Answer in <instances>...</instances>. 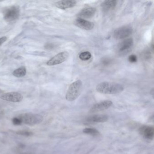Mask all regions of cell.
Segmentation results:
<instances>
[{"instance_id": "6da1fadb", "label": "cell", "mask_w": 154, "mask_h": 154, "mask_svg": "<svg viewBox=\"0 0 154 154\" xmlns=\"http://www.w3.org/2000/svg\"><path fill=\"white\" fill-rule=\"evenodd\" d=\"M123 90L124 88L122 85L110 82L100 83L96 87L97 92L104 94H117L120 93Z\"/></svg>"}, {"instance_id": "7a4b0ae2", "label": "cell", "mask_w": 154, "mask_h": 154, "mask_svg": "<svg viewBox=\"0 0 154 154\" xmlns=\"http://www.w3.org/2000/svg\"><path fill=\"white\" fill-rule=\"evenodd\" d=\"M82 82L81 80H77L70 85L66 94V99L69 101L76 100L82 92Z\"/></svg>"}, {"instance_id": "3957f363", "label": "cell", "mask_w": 154, "mask_h": 154, "mask_svg": "<svg viewBox=\"0 0 154 154\" xmlns=\"http://www.w3.org/2000/svg\"><path fill=\"white\" fill-rule=\"evenodd\" d=\"M18 117L21 120L22 124L24 123L29 125L39 124L43 121V117L41 115L31 112L23 113Z\"/></svg>"}, {"instance_id": "277c9868", "label": "cell", "mask_w": 154, "mask_h": 154, "mask_svg": "<svg viewBox=\"0 0 154 154\" xmlns=\"http://www.w3.org/2000/svg\"><path fill=\"white\" fill-rule=\"evenodd\" d=\"M20 14V10L18 7L11 6L4 10L3 12L4 20L7 22H12L18 18Z\"/></svg>"}, {"instance_id": "5b68a950", "label": "cell", "mask_w": 154, "mask_h": 154, "mask_svg": "<svg viewBox=\"0 0 154 154\" xmlns=\"http://www.w3.org/2000/svg\"><path fill=\"white\" fill-rule=\"evenodd\" d=\"M132 29L129 26H124L116 29L113 33V37L117 39L126 38L131 35Z\"/></svg>"}, {"instance_id": "8992f818", "label": "cell", "mask_w": 154, "mask_h": 154, "mask_svg": "<svg viewBox=\"0 0 154 154\" xmlns=\"http://www.w3.org/2000/svg\"><path fill=\"white\" fill-rule=\"evenodd\" d=\"M69 54L68 52H61L51 58L47 63V65L49 66L60 64L67 60L69 57Z\"/></svg>"}, {"instance_id": "52a82bcc", "label": "cell", "mask_w": 154, "mask_h": 154, "mask_svg": "<svg viewBox=\"0 0 154 154\" xmlns=\"http://www.w3.org/2000/svg\"><path fill=\"white\" fill-rule=\"evenodd\" d=\"M0 98L4 100L11 102H20L23 99L22 94L18 92H9L3 94Z\"/></svg>"}, {"instance_id": "ba28073f", "label": "cell", "mask_w": 154, "mask_h": 154, "mask_svg": "<svg viewBox=\"0 0 154 154\" xmlns=\"http://www.w3.org/2000/svg\"><path fill=\"white\" fill-rule=\"evenodd\" d=\"M112 105V102L110 100H104L94 104L90 112L91 113L98 112L107 109Z\"/></svg>"}, {"instance_id": "9c48e42d", "label": "cell", "mask_w": 154, "mask_h": 154, "mask_svg": "<svg viewBox=\"0 0 154 154\" xmlns=\"http://www.w3.org/2000/svg\"><path fill=\"white\" fill-rule=\"evenodd\" d=\"M74 24L80 28L86 30H91L94 26V23L81 18H78L75 20Z\"/></svg>"}, {"instance_id": "30bf717a", "label": "cell", "mask_w": 154, "mask_h": 154, "mask_svg": "<svg viewBox=\"0 0 154 154\" xmlns=\"http://www.w3.org/2000/svg\"><path fill=\"white\" fill-rule=\"evenodd\" d=\"M96 9L92 7H88L83 9L78 14L79 18H90L94 16Z\"/></svg>"}, {"instance_id": "8fae6325", "label": "cell", "mask_w": 154, "mask_h": 154, "mask_svg": "<svg viewBox=\"0 0 154 154\" xmlns=\"http://www.w3.org/2000/svg\"><path fill=\"white\" fill-rule=\"evenodd\" d=\"M76 1L74 0H64L61 1L57 2L55 3L57 8L61 9L71 8L75 7L76 5Z\"/></svg>"}, {"instance_id": "7c38bea8", "label": "cell", "mask_w": 154, "mask_h": 154, "mask_svg": "<svg viewBox=\"0 0 154 154\" xmlns=\"http://www.w3.org/2000/svg\"><path fill=\"white\" fill-rule=\"evenodd\" d=\"M141 134L148 139H153L154 137V128L150 126H144L140 128Z\"/></svg>"}, {"instance_id": "4fadbf2b", "label": "cell", "mask_w": 154, "mask_h": 154, "mask_svg": "<svg viewBox=\"0 0 154 154\" xmlns=\"http://www.w3.org/2000/svg\"><path fill=\"white\" fill-rule=\"evenodd\" d=\"M133 44V39L131 38H128L123 40L119 45L118 47L119 52L122 53L127 52L132 47Z\"/></svg>"}, {"instance_id": "5bb4252c", "label": "cell", "mask_w": 154, "mask_h": 154, "mask_svg": "<svg viewBox=\"0 0 154 154\" xmlns=\"http://www.w3.org/2000/svg\"><path fill=\"white\" fill-rule=\"evenodd\" d=\"M86 120L89 122H103L108 120V117L106 115H94L88 117Z\"/></svg>"}, {"instance_id": "9a60e30c", "label": "cell", "mask_w": 154, "mask_h": 154, "mask_svg": "<svg viewBox=\"0 0 154 154\" xmlns=\"http://www.w3.org/2000/svg\"><path fill=\"white\" fill-rule=\"evenodd\" d=\"M26 74V69L25 66H21L13 72V75L15 77L20 78L24 77Z\"/></svg>"}, {"instance_id": "2e32d148", "label": "cell", "mask_w": 154, "mask_h": 154, "mask_svg": "<svg viewBox=\"0 0 154 154\" xmlns=\"http://www.w3.org/2000/svg\"><path fill=\"white\" fill-rule=\"evenodd\" d=\"M117 1H105L102 3L103 8L104 10H108L114 8L117 5Z\"/></svg>"}, {"instance_id": "e0dca14e", "label": "cell", "mask_w": 154, "mask_h": 154, "mask_svg": "<svg viewBox=\"0 0 154 154\" xmlns=\"http://www.w3.org/2000/svg\"><path fill=\"white\" fill-rule=\"evenodd\" d=\"M83 132L85 134H89L93 136H98L100 135L99 131L93 128H86L84 129Z\"/></svg>"}, {"instance_id": "ac0fdd59", "label": "cell", "mask_w": 154, "mask_h": 154, "mask_svg": "<svg viewBox=\"0 0 154 154\" xmlns=\"http://www.w3.org/2000/svg\"><path fill=\"white\" fill-rule=\"evenodd\" d=\"M91 53L88 51H86L80 54L79 57L82 61H88L91 57Z\"/></svg>"}, {"instance_id": "d6986e66", "label": "cell", "mask_w": 154, "mask_h": 154, "mask_svg": "<svg viewBox=\"0 0 154 154\" xmlns=\"http://www.w3.org/2000/svg\"><path fill=\"white\" fill-rule=\"evenodd\" d=\"M16 133L18 135L26 136V137H29V136H32L33 134V133L31 131L26 130L19 131H17Z\"/></svg>"}, {"instance_id": "ffe728a7", "label": "cell", "mask_w": 154, "mask_h": 154, "mask_svg": "<svg viewBox=\"0 0 154 154\" xmlns=\"http://www.w3.org/2000/svg\"><path fill=\"white\" fill-rule=\"evenodd\" d=\"M12 123L14 125L16 126L20 125L22 124V121L18 117H15L12 119Z\"/></svg>"}, {"instance_id": "44dd1931", "label": "cell", "mask_w": 154, "mask_h": 154, "mask_svg": "<svg viewBox=\"0 0 154 154\" xmlns=\"http://www.w3.org/2000/svg\"><path fill=\"white\" fill-rule=\"evenodd\" d=\"M128 60L130 63H136L137 61V56L135 55H131L129 57Z\"/></svg>"}, {"instance_id": "7402d4cb", "label": "cell", "mask_w": 154, "mask_h": 154, "mask_svg": "<svg viewBox=\"0 0 154 154\" xmlns=\"http://www.w3.org/2000/svg\"><path fill=\"white\" fill-rule=\"evenodd\" d=\"M7 39H8V38L5 36L2 37L0 38V46H1L2 45H3V44L7 41Z\"/></svg>"}, {"instance_id": "603a6c76", "label": "cell", "mask_w": 154, "mask_h": 154, "mask_svg": "<svg viewBox=\"0 0 154 154\" xmlns=\"http://www.w3.org/2000/svg\"><path fill=\"white\" fill-rule=\"evenodd\" d=\"M3 91H2V90H1V89H0V94L3 93Z\"/></svg>"}]
</instances>
